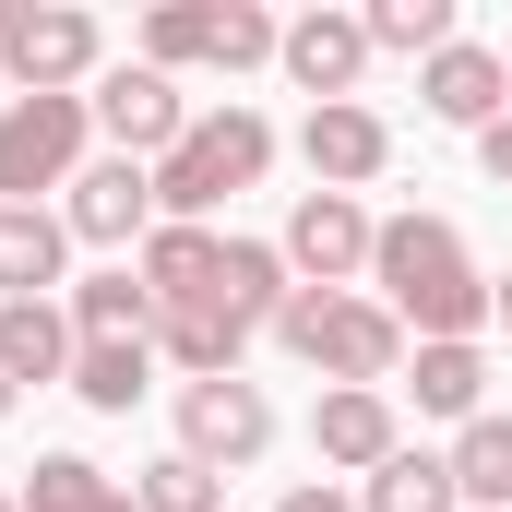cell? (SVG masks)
Here are the masks:
<instances>
[{
	"instance_id": "obj_1",
	"label": "cell",
	"mask_w": 512,
	"mask_h": 512,
	"mask_svg": "<svg viewBox=\"0 0 512 512\" xmlns=\"http://www.w3.org/2000/svg\"><path fill=\"white\" fill-rule=\"evenodd\" d=\"M370 274H382V310L417 334V346H477V322H489V274L465 262V239H453L441 215H393L382 251H370Z\"/></svg>"
},
{
	"instance_id": "obj_2",
	"label": "cell",
	"mask_w": 512,
	"mask_h": 512,
	"mask_svg": "<svg viewBox=\"0 0 512 512\" xmlns=\"http://www.w3.org/2000/svg\"><path fill=\"white\" fill-rule=\"evenodd\" d=\"M274 334H286V358H310L334 393H382L393 358H405V322H393L382 298H346V286H298L274 310Z\"/></svg>"
},
{
	"instance_id": "obj_3",
	"label": "cell",
	"mask_w": 512,
	"mask_h": 512,
	"mask_svg": "<svg viewBox=\"0 0 512 512\" xmlns=\"http://www.w3.org/2000/svg\"><path fill=\"white\" fill-rule=\"evenodd\" d=\"M262 167H274V120H251V108H215V120L179 131V155L155 167V215H167V227H203L227 191H251Z\"/></svg>"
},
{
	"instance_id": "obj_4",
	"label": "cell",
	"mask_w": 512,
	"mask_h": 512,
	"mask_svg": "<svg viewBox=\"0 0 512 512\" xmlns=\"http://www.w3.org/2000/svg\"><path fill=\"white\" fill-rule=\"evenodd\" d=\"M274 48H286V24H274L262 0H155V12H143V60H155V72H179V60L251 72Z\"/></svg>"
},
{
	"instance_id": "obj_5",
	"label": "cell",
	"mask_w": 512,
	"mask_h": 512,
	"mask_svg": "<svg viewBox=\"0 0 512 512\" xmlns=\"http://www.w3.org/2000/svg\"><path fill=\"white\" fill-rule=\"evenodd\" d=\"M0 72L24 96H72L96 72V12H72V0H0Z\"/></svg>"
},
{
	"instance_id": "obj_6",
	"label": "cell",
	"mask_w": 512,
	"mask_h": 512,
	"mask_svg": "<svg viewBox=\"0 0 512 512\" xmlns=\"http://www.w3.org/2000/svg\"><path fill=\"white\" fill-rule=\"evenodd\" d=\"M84 96H12L0 108V203H36V191H72V155H84Z\"/></svg>"
},
{
	"instance_id": "obj_7",
	"label": "cell",
	"mask_w": 512,
	"mask_h": 512,
	"mask_svg": "<svg viewBox=\"0 0 512 512\" xmlns=\"http://www.w3.org/2000/svg\"><path fill=\"white\" fill-rule=\"evenodd\" d=\"M286 274L298 286H346V274H370V251H382V227L358 215V191H298V215H286Z\"/></svg>"
},
{
	"instance_id": "obj_8",
	"label": "cell",
	"mask_w": 512,
	"mask_h": 512,
	"mask_svg": "<svg viewBox=\"0 0 512 512\" xmlns=\"http://www.w3.org/2000/svg\"><path fill=\"white\" fill-rule=\"evenodd\" d=\"M262 441H274V405H262V382H191L179 393V453L191 465H251Z\"/></svg>"
},
{
	"instance_id": "obj_9",
	"label": "cell",
	"mask_w": 512,
	"mask_h": 512,
	"mask_svg": "<svg viewBox=\"0 0 512 512\" xmlns=\"http://www.w3.org/2000/svg\"><path fill=\"white\" fill-rule=\"evenodd\" d=\"M274 60H286V84H298L310 108H358V72H370V24H358V12H298Z\"/></svg>"
},
{
	"instance_id": "obj_10",
	"label": "cell",
	"mask_w": 512,
	"mask_h": 512,
	"mask_svg": "<svg viewBox=\"0 0 512 512\" xmlns=\"http://www.w3.org/2000/svg\"><path fill=\"white\" fill-rule=\"evenodd\" d=\"M84 108H96V120L120 131V155H131V167H143V155L167 167V155H179V131H191V108H179V84H167L155 60H120V72H108V84H96Z\"/></svg>"
},
{
	"instance_id": "obj_11",
	"label": "cell",
	"mask_w": 512,
	"mask_h": 512,
	"mask_svg": "<svg viewBox=\"0 0 512 512\" xmlns=\"http://www.w3.org/2000/svg\"><path fill=\"white\" fill-rule=\"evenodd\" d=\"M60 227H72V239H96V251L155 239V167H131V155H108V167H72V203H60Z\"/></svg>"
},
{
	"instance_id": "obj_12",
	"label": "cell",
	"mask_w": 512,
	"mask_h": 512,
	"mask_svg": "<svg viewBox=\"0 0 512 512\" xmlns=\"http://www.w3.org/2000/svg\"><path fill=\"white\" fill-rule=\"evenodd\" d=\"M417 96H429V120H453V131H489L501 120V96H512V72H501V48H441L429 72H417Z\"/></svg>"
},
{
	"instance_id": "obj_13",
	"label": "cell",
	"mask_w": 512,
	"mask_h": 512,
	"mask_svg": "<svg viewBox=\"0 0 512 512\" xmlns=\"http://www.w3.org/2000/svg\"><path fill=\"white\" fill-rule=\"evenodd\" d=\"M72 310L60 298H0V382H72Z\"/></svg>"
},
{
	"instance_id": "obj_14",
	"label": "cell",
	"mask_w": 512,
	"mask_h": 512,
	"mask_svg": "<svg viewBox=\"0 0 512 512\" xmlns=\"http://www.w3.org/2000/svg\"><path fill=\"white\" fill-rule=\"evenodd\" d=\"M298 155H310V179H322V191H358V179H382L393 131L370 120V108H310V131H298Z\"/></svg>"
},
{
	"instance_id": "obj_15",
	"label": "cell",
	"mask_w": 512,
	"mask_h": 512,
	"mask_svg": "<svg viewBox=\"0 0 512 512\" xmlns=\"http://www.w3.org/2000/svg\"><path fill=\"white\" fill-rule=\"evenodd\" d=\"M155 346H167L191 382H227V370H239V346H251V322H239L227 298H179V310H155Z\"/></svg>"
},
{
	"instance_id": "obj_16",
	"label": "cell",
	"mask_w": 512,
	"mask_h": 512,
	"mask_svg": "<svg viewBox=\"0 0 512 512\" xmlns=\"http://www.w3.org/2000/svg\"><path fill=\"white\" fill-rule=\"evenodd\" d=\"M310 441H322V465H370L382 477L393 453V393H322V417H310Z\"/></svg>"
},
{
	"instance_id": "obj_17",
	"label": "cell",
	"mask_w": 512,
	"mask_h": 512,
	"mask_svg": "<svg viewBox=\"0 0 512 512\" xmlns=\"http://www.w3.org/2000/svg\"><path fill=\"white\" fill-rule=\"evenodd\" d=\"M72 334H84V346H155V286H143V274H84V286H72Z\"/></svg>"
},
{
	"instance_id": "obj_18",
	"label": "cell",
	"mask_w": 512,
	"mask_h": 512,
	"mask_svg": "<svg viewBox=\"0 0 512 512\" xmlns=\"http://www.w3.org/2000/svg\"><path fill=\"white\" fill-rule=\"evenodd\" d=\"M60 251H72V227H60V215L0 203V298H48V286H60Z\"/></svg>"
},
{
	"instance_id": "obj_19",
	"label": "cell",
	"mask_w": 512,
	"mask_h": 512,
	"mask_svg": "<svg viewBox=\"0 0 512 512\" xmlns=\"http://www.w3.org/2000/svg\"><path fill=\"white\" fill-rule=\"evenodd\" d=\"M465 512H512V417H465V441L441 453Z\"/></svg>"
},
{
	"instance_id": "obj_20",
	"label": "cell",
	"mask_w": 512,
	"mask_h": 512,
	"mask_svg": "<svg viewBox=\"0 0 512 512\" xmlns=\"http://www.w3.org/2000/svg\"><path fill=\"white\" fill-rule=\"evenodd\" d=\"M215 298H227L239 322H274V310L298 298V274H286L274 239H227V251H215Z\"/></svg>"
},
{
	"instance_id": "obj_21",
	"label": "cell",
	"mask_w": 512,
	"mask_h": 512,
	"mask_svg": "<svg viewBox=\"0 0 512 512\" xmlns=\"http://www.w3.org/2000/svg\"><path fill=\"white\" fill-rule=\"evenodd\" d=\"M215 227H155L143 239V286H155V310H179V298H215Z\"/></svg>"
},
{
	"instance_id": "obj_22",
	"label": "cell",
	"mask_w": 512,
	"mask_h": 512,
	"mask_svg": "<svg viewBox=\"0 0 512 512\" xmlns=\"http://www.w3.org/2000/svg\"><path fill=\"white\" fill-rule=\"evenodd\" d=\"M417 417H477V393H489V358L477 346H417Z\"/></svg>"
},
{
	"instance_id": "obj_23",
	"label": "cell",
	"mask_w": 512,
	"mask_h": 512,
	"mask_svg": "<svg viewBox=\"0 0 512 512\" xmlns=\"http://www.w3.org/2000/svg\"><path fill=\"white\" fill-rule=\"evenodd\" d=\"M358 512H465V501H453V465L441 453H393L382 477L358 489Z\"/></svg>"
},
{
	"instance_id": "obj_24",
	"label": "cell",
	"mask_w": 512,
	"mask_h": 512,
	"mask_svg": "<svg viewBox=\"0 0 512 512\" xmlns=\"http://www.w3.org/2000/svg\"><path fill=\"white\" fill-rule=\"evenodd\" d=\"M143 358H155V346H72V393H84L96 417H131V393H143Z\"/></svg>"
},
{
	"instance_id": "obj_25",
	"label": "cell",
	"mask_w": 512,
	"mask_h": 512,
	"mask_svg": "<svg viewBox=\"0 0 512 512\" xmlns=\"http://www.w3.org/2000/svg\"><path fill=\"white\" fill-rule=\"evenodd\" d=\"M358 24H370V48H417V60L453 48V0H370Z\"/></svg>"
},
{
	"instance_id": "obj_26",
	"label": "cell",
	"mask_w": 512,
	"mask_h": 512,
	"mask_svg": "<svg viewBox=\"0 0 512 512\" xmlns=\"http://www.w3.org/2000/svg\"><path fill=\"white\" fill-rule=\"evenodd\" d=\"M131 501H143V512H215V465L167 453V465H143V477H131Z\"/></svg>"
},
{
	"instance_id": "obj_27",
	"label": "cell",
	"mask_w": 512,
	"mask_h": 512,
	"mask_svg": "<svg viewBox=\"0 0 512 512\" xmlns=\"http://www.w3.org/2000/svg\"><path fill=\"white\" fill-rule=\"evenodd\" d=\"M477 167H489V179H501V191H512V108H501V120H489V131H477Z\"/></svg>"
},
{
	"instance_id": "obj_28",
	"label": "cell",
	"mask_w": 512,
	"mask_h": 512,
	"mask_svg": "<svg viewBox=\"0 0 512 512\" xmlns=\"http://www.w3.org/2000/svg\"><path fill=\"white\" fill-rule=\"evenodd\" d=\"M274 512H358V501H346V489H286Z\"/></svg>"
},
{
	"instance_id": "obj_29",
	"label": "cell",
	"mask_w": 512,
	"mask_h": 512,
	"mask_svg": "<svg viewBox=\"0 0 512 512\" xmlns=\"http://www.w3.org/2000/svg\"><path fill=\"white\" fill-rule=\"evenodd\" d=\"M84 512H143V501H131V489H96V501H84Z\"/></svg>"
},
{
	"instance_id": "obj_30",
	"label": "cell",
	"mask_w": 512,
	"mask_h": 512,
	"mask_svg": "<svg viewBox=\"0 0 512 512\" xmlns=\"http://www.w3.org/2000/svg\"><path fill=\"white\" fill-rule=\"evenodd\" d=\"M489 310H501V322H512V274H501V286H489Z\"/></svg>"
},
{
	"instance_id": "obj_31",
	"label": "cell",
	"mask_w": 512,
	"mask_h": 512,
	"mask_svg": "<svg viewBox=\"0 0 512 512\" xmlns=\"http://www.w3.org/2000/svg\"><path fill=\"white\" fill-rule=\"evenodd\" d=\"M0 417H12V382H0Z\"/></svg>"
},
{
	"instance_id": "obj_32",
	"label": "cell",
	"mask_w": 512,
	"mask_h": 512,
	"mask_svg": "<svg viewBox=\"0 0 512 512\" xmlns=\"http://www.w3.org/2000/svg\"><path fill=\"white\" fill-rule=\"evenodd\" d=\"M0 512H24V501H12V489H0Z\"/></svg>"
},
{
	"instance_id": "obj_33",
	"label": "cell",
	"mask_w": 512,
	"mask_h": 512,
	"mask_svg": "<svg viewBox=\"0 0 512 512\" xmlns=\"http://www.w3.org/2000/svg\"><path fill=\"white\" fill-rule=\"evenodd\" d=\"M501 72H512V48H501Z\"/></svg>"
}]
</instances>
